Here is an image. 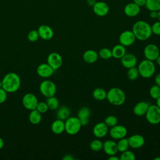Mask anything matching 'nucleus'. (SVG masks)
Returning a JSON list of instances; mask_svg holds the SVG:
<instances>
[{
  "mask_svg": "<svg viewBox=\"0 0 160 160\" xmlns=\"http://www.w3.org/2000/svg\"><path fill=\"white\" fill-rule=\"evenodd\" d=\"M106 99L114 106H121L126 101V94L121 89L112 88L107 92Z\"/></svg>",
  "mask_w": 160,
  "mask_h": 160,
  "instance_id": "7ed1b4c3",
  "label": "nucleus"
},
{
  "mask_svg": "<svg viewBox=\"0 0 160 160\" xmlns=\"http://www.w3.org/2000/svg\"><path fill=\"white\" fill-rule=\"evenodd\" d=\"M109 160H120L119 158H118L117 156L115 155H112V156H109V157L108 158Z\"/></svg>",
  "mask_w": 160,
  "mask_h": 160,
  "instance_id": "49530a36",
  "label": "nucleus"
},
{
  "mask_svg": "<svg viewBox=\"0 0 160 160\" xmlns=\"http://www.w3.org/2000/svg\"><path fill=\"white\" fill-rule=\"evenodd\" d=\"M90 115L91 110L88 107H82L78 111L77 117L79 119L82 126H86L89 124Z\"/></svg>",
  "mask_w": 160,
  "mask_h": 160,
  "instance_id": "aec40b11",
  "label": "nucleus"
},
{
  "mask_svg": "<svg viewBox=\"0 0 160 160\" xmlns=\"http://www.w3.org/2000/svg\"><path fill=\"white\" fill-rule=\"evenodd\" d=\"M109 132L108 126L104 122H100L96 124L92 129V132L94 136L98 138L105 137Z\"/></svg>",
  "mask_w": 160,
  "mask_h": 160,
  "instance_id": "ddd939ff",
  "label": "nucleus"
},
{
  "mask_svg": "<svg viewBox=\"0 0 160 160\" xmlns=\"http://www.w3.org/2000/svg\"><path fill=\"white\" fill-rule=\"evenodd\" d=\"M1 81L2 88L9 93L16 92L21 86L20 77L18 74L12 72L6 74Z\"/></svg>",
  "mask_w": 160,
  "mask_h": 160,
  "instance_id": "f03ea898",
  "label": "nucleus"
},
{
  "mask_svg": "<svg viewBox=\"0 0 160 160\" xmlns=\"http://www.w3.org/2000/svg\"><path fill=\"white\" fill-rule=\"evenodd\" d=\"M156 63L158 64V65L160 66V54L158 56V57L156 59Z\"/></svg>",
  "mask_w": 160,
  "mask_h": 160,
  "instance_id": "8fccbe9b",
  "label": "nucleus"
},
{
  "mask_svg": "<svg viewBox=\"0 0 160 160\" xmlns=\"http://www.w3.org/2000/svg\"><path fill=\"white\" fill-rule=\"evenodd\" d=\"M117 146H118V151H119L121 152H122L128 150L129 147L128 139L123 138L122 139H119V141L117 143Z\"/></svg>",
  "mask_w": 160,
  "mask_h": 160,
  "instance_id": "2f4dec72",
  "label": "nucleus"
},
{
  "mask_svg": "<svg viewBox=\"0 0 160 160\" xmlns=\"http://www.w3.org/2000/svg\"><path fill=\"white\" fill-rule=\"evenodd\" d=\"M107 92L101 88H96L92 92V97L97 101H103L106 99Z\"/></svg>",
  "mask_w": 160,
  "mask_h": 160,
  "instance_id": "cd10ccee",
  "label": "nucleus"
},
{
  "mask_svg": "<svg viewBox=\"0 0 160 160\" xmlns=\"http://www.w3.org/2000/svg\"><path fill=\"white\" fill-rule=\"evenodd\" d=\"M48 64L55 71L60 68L62 64V58L58 52L50 53L47 58Z\"/></svg>",
  "mask_w": 160,
  "mask_h": 160,
  "instance_id": "f8f14e48",
  "label": "nucleus"
},
{
  "mask_svg": "<svg viewBox=\"0 0 160 160\" xmlns=\"http://www.w3.org/2000/svg\"><path fill=\"white\" fill-rule=\"evenodd\" d=\"M155 83L156 85L160 87V73L158 74L155 77Z\"/></svg>",
  "mask_w": 160,
  "mask_h": 160,
  "instance_id": "c03bdc74",
  "label": "nucleus"
},
{
  "mask_svg": "<svg viewBox=\"0 0 160 160\" xmlns=\"http://www.w3.org/2000/svg\"><path fill=\"white\" fill-rule=\"evenodd\" d=\"M2 81H0V88H2Z\"/></svg>",
  "mask_w": 160,
  "mask_h": 160,
  "instance_id": "5fc2aeb1",
  "label": "nucleus"
},
{
  "mask_svg": "<svg viewBox=\"0 0 160 160\" xmlns=\"http://www.w3.org/2000/svg\"><path fill=\"white\" fill-rule=\"evenodd\" d=\"M46 102L48 104L49 109H51V110L57 109L59 105V102L58 98H56L54 96L47 98Z\"/></svg>",
  "mask_w": 160,
  "mask_h": 160,
  "instance_id": "c756f323",
  "label": "nucleus"
},
{
  "mask_svg": "<svg viewBox=\"0 0 160 160\" xmlns=\"http://www.w3.org/2000/svg\"><path fill=\"white\" fill-rule=\"evenodd\" d=\"M42 119L41 113L39 112L37 109L31 110L29 114V120L32 124H39Z\"/></svg>",
  "mask_w": 160,
  "mask_h": 160,
  "instance_id": "bb28decb",
  "label": "nucleus"
},
{
  "mask_svg": "<svg viewBox=\"0 0 160 160\" xmlns=\"http://www.w3.org/2000/svg\"><path fill=\"white\" fill-rule=\"evenodd\" d=\"M39 91L46 98L53 96L56 92V86L52 81L45 80L40 84Z\"/></svg>",
  "mask_w": 160,
  "mask_h": 160,
  "instance_id": "0eeeda50",
  "label": "nucleus"
},
{
  "mask_svg": "<svg viewBox=\"0 0 160 160\" xmlns=\"http://www.w3.org/2000/svg\"><path fill=\"white\" fill-rule=\"evenodd\" d=\"M129 147L133 149H138L143 146L145 142L144 137L141 134H134L128 138Z\"/></svg>",
  "mask_w": 160,
  "mask_h": 160,
  "instance_id": "4468645a",
  "label": "nucleus"
},
{
  "mask_svg": "<svg viewBox=\"0 0 160 160\" xmlns=\"http://www.w3.org/2000/svg\"><path fill=\"white\" fill-rule=\"evenodd\" d=\"M36 109H37L39 112L42 114V113L46 112L48 111L49 108L46 102H38Z\"/></svg>",
  "mask_w": 160,
  "mask_h": 160,
  "instance_id": "58836bf2",
  "label": "nucleus"
},
{
  "mask_svg": "<svg viewBox=\"0 0 160 160\" xmlns=\"http://www.w3.org/2000/svg\"><path fill=\"white\" fill-rule=\"evenodd\" d=\"M6 99L7 92L2 88H0V104L4 102Z\"/></svg>",
  "mask_w": 160,
  "mask_h": 160,
  "instance_id": "a19ab883",
  "label": "nucleus"
},
{
  "mask_svg": "<svg viewBox=\"0 0 160 160\" xmlns=\"http://www.w3.org/2000/svg\"><path fill=\"white\" fill-rule=\"evenodd\" d=\"M124 11L126 16L129 17H134L139 13L140 7L134 2H131L126 5Z\"/></svg>",
  "mask_w": 160,
  "mask_h": 160,
  "instance_id": "4be33fe9",
  "label": "nucleus"
},
{
  "mask_svg": "<svg viewBox=\"0 0 160 160\" xmlns=\"http://www.w3.org/2000/svg\"><path fill=\"white\" fill-rule=\"evenodd\" d=\"M139 76L144 78L152 77L156 71V66L154 61L145 59L140 62L138 67Z\"/></svg>",
  "mask_w": 160,
  "mask_h": 160,
  "instance_id": "20e7f679",
  "label": "nucleus"
},
{
  "mask_svg": "<svg viewBox=\"0 0 160 160\" xmlns=\"http://www.w3.org/2000/svg\"><path fill=\"white\" fill-rule=\"evenodd\" d=\"M136 38L132 31L126 30L121 33L119 37V43L125 47L130 46L134 44Z\"/></svg>",
  "mask_w": 160,
  "mask_h": 160,
  "instance_id": "9d476101",
  "label": "nucleus"
},
{
  "mask_svg": "<svg viewBox=\"0 0 160 160\" xmlns=\"http://www.w3.org/2000/svg\"><path fill=\"white\" fill-rule=\"evenodd\" d=\"M4 144V142L3 139L1 138H0V149H1L3 148Z\"/></svg>",
  "mask_w": 160,
  "mask_h": 160,
  "instance_id": "09e8293b",
  "label": "nucleus"
},
{
  "mask_svg": "<svg viewBox=\"0 0 160 160\" xmlns=\"http://www.w3.org/2000/svg\"><path fill=\"white\" fill-rule=\"evenodd\" d=\"M39 37L44 40H50L54 36L52 29L48 25H41L38 29Z\"/></svg>",
  "mask_w": 160,
  "mask_h": 160,
  "instance_id": "6ab92c4d",
  "label": "nucleus"
},
{
  "mask_svg": "<svg viewBox=\"0 0 160 160\" xmlns=\"http://www.w3.org/2000/svg\"><path fill=\"white\" fill-rule=\"evenodd\" d=\"M150 17L152 19H156L158 17V11H151Z\"/></svg>",
  "mask_w": 160,
  "mask_h": 160,
  "instance_id": "37998d69",
  "label": "nucleus"
},
{
  "mask_svg": "<svg viewBox=\"0 0 160 160\" xmlns=\"http://www.w3.org/2000/svg\"><path fill=\"white\" fill-rule=\"evenodd\" d=\"M151 31L152 33L160 36V21L155 22L152 26H151Z\"/></svg>",
  "mask_w": 160,
  "mask_h": 160,
  "instance_id": "ea45409f",
  "label": "nucleus"
},
{
  "mask_svg": "<svg viewBox=\"0 0 160 160\" xmlns=\"http://www.w3.org/2000/svg\"><path fill=\"white\" fill-rule=\"evenodd\" d=\"M109 135L114 139H120L125 138L128 134L126 128L122 125L116 124L111 128L109 130Z\"/></svg>",
  "mask_w": 160,
  "mask_h": 160,
  "instance_id": "9b49d317",
  "label": "nucleus"
},
{
  "mask_svg": "<svg viewBox=\"0 0 160 160\" xmlns=\"http://www.w3.org/2000/svg\"><path fill=\"white\" fill-rule=\"evenodd\" d=\"M158 18L159 19V20L160 21V10L158 11Z\"/></svg>",
  "mask_w": 160,
  "mask_h": 160,
  "instance_id": "603ef678",
  "label": "nucleus"
},
{
  "mask_svg": "<svg viewBox=\"0 0 160 160\" xmlns=\"http://www.w3.org/2000/svg\"><path fill=\"white\" fill-rule=\"evenodd\" d=\"M74 158L71 154H66L63 158V160H73Z\"/></svg>",
  "mask_w": 160,
  "mask_h": 160,
  "instance_id": "a18cd8bd",
  "label": "nucleus"
},
{
  "mask_svg": "<svg viewBox=\"0 0 160 160\" xmlns=\"http://www.w3.org/2000/svg\"><path fill=\"white\" fill-rule=\"evenodd\" d=\"M39 38L38 30H32L29 32L28 34V39L31 42L36 41Z\"/></svg>",
  "mask_w": 160,
  "mask_h": 160,
  "instance_id": "4c0bfd02",
  "label": "nucleus"
},
{
  "mask_svg": "<svg viewBox=\"0 0 160 160\" xmlns=\"http://www.w3.org/2000/svg\"><path fill=\"white\" fill-rule=\"evenodd\" d=\"M154 160H160V157H157L154 159Z\"/></svg>",
  "mask_w": 160,
  "mask_h": 160,
  "instance_id": "864d4df0",
  "label": "nucleus"
},
{
  "mask_svg": "<svg viewBox=\"0 0 160 160\" xmlns=\"http://www.w3.org/2000/svg\"><path fill=\"white\" fill-rule=\"evenodd\" d=\"M120 160H135L136 156L134 153L129 150H126L122 152L119 157Z\"/></svg>",
  "mask_w": 160,
  "mask_h": 160,
  "instance_id": "72a5a7b5",
  "label": "nucleus"
},
{
  "mask_svg": "<svg viewBox=\"0 0 160 160\" xmlns=\"http://www.w3.org/2000/svg\"><path fill=\"white\" fill-rule=\"evenodd\" d=\"M102 149L109 156L115 155L118 152L117 143L113 140H107L104 142Z\"/></svg>",
  "mask_w": 160,
  "mask_h": 160,
  "instance_id": "a211bd4d",
  "label": "nucleus"
},
{
  "mask_svg": "<svg viewBox=\"0 0 160 160\" xmlns=\"http://www.w3.org/2000/svg\"><path fill=\"white\" fill-rule=\"evenodd\" d=\"M70 113V109L67 106H62L58 109L56 113V116L58 119L64 121L69 117Z\"/></svg>",
  "mask_w": 160,
  "mask_h": 160,
  "instance_id": "a878e982",
  "label": "nucleus"
},
{
  "mask_svg": "<svg viewBox=\"0 0 160 160\" xmlns=\"http://www.w3.org/2000/svg\"><path fill=\"white\" fill-rule=\"evenodd\" d=\"M111 52L112 57L116 59H121L126 53V47L121 44H116L112 48Z\"/></svg>",
  "mask_w": 160,
  "mask_h": 160,
  "instance_id": "393cba45",
  "label": "nucleus"
},
{
  "mask_svg": "<svg viewBox=\"0 0 160 160\" xmlns=\"http://www.w3.org/2000/svg\"><path fill=\"white\" fill-rule=\"evenodd\" d=\"M149 95L150 96L154 99H157L160 97V87L158 85H154L151 87L149 89Z\"/></svg>",
  "mask_w": 160,
  "mask_h": 160,
  "instance_id": "c9c22d12",
  "label": "nucleus"
},
{
  "mask_svg": "<svg viewBox=\"0 0 160 160\" xmlns=\"http://www.w3.org/2000/svg\"><path fill=\"white\" fill-rule=\"evenodd\" d=\"M98 55L101 58L103 59H108L112 58V52L111 49L106 48H104L100 49Z\"/></svg>",
  "mask_w": 160,
  "mask_h": 160,
  "instance_id": "f704fd0d",
  "label": "nucleus"
},
{
  "mask_svg": "<svg viewBox=\"0 0 160 160\" xmlns=\"http://www.w3.org/2000/svg\"><path fill=\"white\" fill-rule=\"evenodd\" d=\"M139 76V71L138 68L136 66L128 69L127 72V77L131 81L136 80Z\"/></svg>",
  "mask_w": 160,
  "mask_h": 160,
  "instance_id": "7c9ffc66",
  "label": "nucleus"
},
{
  "mask_svg": "<svg viewBox=\"0 0 160 160\" xmlns=\"http://www.w3.org/2000/svg\"><path fill=\"white\" fill-rule=\"evenodd\" d=\"M23 106L28 110H34L36 109L38 100L37 97L32 93L26 94L22 99Z\"/></svg>",
  "mask_w": 160,
  "mask_h": 160,
  "instance_id": "1a4fd4ad",
  "label": "nucleus"
},
{
  "mask_svg": "<svg viewBox=\"0 0 160 160\" xmlns=\"http://www.w3.org/2000/svg\"><path fill=\"white\" fill-rule=\"evenodd\" d=\"M132 31L136 38L139 41H146L152 35L151 26L144 21H136L132 26Z\"/></svg>",
  "mask_w": 160,
  "mask_h": 160,
  "instance_id": "f257e3e1",
  "label": "nucleus"
},
{
  "mask_svg": "<svg viewBox=\"0 0 160 160\" xmlns=\"http://www.w3.org/2000/svg\"><path fill=\"white\" fill-rule=\"evenodd\" d=\"M146 2V0H133V2L138 5L139 7L145 6Z\"/></svg>",
  "mask_w": 160,
  "mask_h": 160,
  "instance_id": "79ce46f5",
  "label": "nucleus"
},
{
  "mask_svg": "<svg viewBox=\"0 0 160 160\" xmlns=\"http://www.w3.org/2000/svg\"><path fill=\"white\" fill-rule=\"evenodd\" d=\"M65 131L69 135L76 134L80 131L82 125L78 117H69L66 119Z\"/></svg>",
  "mask_w": 160,
  "mask_h": 160,
  "instance_id": "39448f33",
  "label": "nucleus"
},
{
  "mask_svg": "<svg viewBox=\"0 0 160 160\" xmlns=\"http://www.w3.org/2000/svg\"><path fill=\"white\" fill-rule=\"evenodd\" d=\"M51 130L56 134H60L65 131V123L63 120L58 119L52 122Z\"/></svg>",
  "mask_w": 160,
  "mask_h": 160,
  "instance_id": "b1692460",
  "label": "nucleus"
},
{
  "mask_svg": "<svg viewBox=\"0 0 160 160\" xmlns=\"http://www.w3.org/2000/svg\"><path fill=\"white\" fill-rule=\"evenodd\" d=\"M145 116L150 124H158L160 123V108L156 104L149 105Z\"/></svg>",
  "mask_w": 160,
  "mask_h": 160,
  "instance_id": "423d86ee",
  "label": "nucleus"
},
{
  "mask_svg": "<svg viewBox=\"0 0 160 160\" xmlns=\"http://www.w3.org/2000/svg\"><path fill=\"white\" fill-rule=\"evenodd\" d=\"M120 59L121 64L127 69L134 67L137 64V58L131 53H126Z\"/></svg>",
  "mask_w": 160,
  "mask_h": 160,
  "instance_id": "dca6fc26",
  "label": "nucleus"
},
{
  "mask_svg": "<svg viewBox=\"0 0 160 160\" xmlns=\"http://www.w3.org/2000/svg\"><path fill=\"white\" fill-rule=\"evenodd\" d=\"M149 104L146 101H140L138 102L134 107L133 112L134 114L138 116H145L149 106Z\"/></svg>",
  "mask_w": 160,
  "mask_h": 160,
  "instance_id": "412c9836",
  "label": "nucleus"
},
{
  "mask_svg": "<svg viewBox=\"0 0 160 160\" xmlns=\"http://www.w3.org/2000/svg\"><path fill=\"white\" fill-rule=\"evenodd\" d=\"M102 146H103V142L98 139L92 141L89 144L90 149L92 151H96V152L101 151L102 149Z\"/></svg>",
  "mask_w": 160,
  "mask_h": 160,
  "instance_id": "473e14b6",
  "label": "nucleus"
},
{
  "mask_svg": "<svg viewBox=\"0 0 160 160\" xmlns=\"http://www.w3.org/2000/svg\"><path fill=\"white\" fill-rule=\"evenodd\" d=\"M96 2V0H87V3L90 6H93Z\"/></svg>",
  "mask_w": 160,
  "mask_h": 160,
  "instance_id": "de8ad7c7",
  "label": "nucleus"
},
{
  "mask_svg": "<svg viewBox=\"0 0 160 160\" xmlns=\"http://www.w3.org/2000/svg\"><path fill=\"white\" fill-rule=\"evenodd\" d=\"M98 58V53L92 49H88L82 55L83 60L88 64H92L96 62Z\"/></svg>",
  "mask_w": 160,
  "mask_h": 160,
  "instance_id": "5701e85b",
  "label": "nucleus"
},
{
  "mask_svg": "<svg viewBox=\"0 0 160 160\" xmlns=\"http://www.w3.org/2000/svg\"><path fill=\"white\" fill-rule=\"evenodd\" d=\"M36 71L39 76L48 78L52 75L54 70L48 63H42L38 66Z\"/></svg>",
  "mask_w": 160,
  "mask_h": 160,
  "instance_id": "2eb2a0df",
  "label": "nucleus"
},
{
  "mask_svg": "<svg viewBox=\"0 0 160 160\" xmlns=\"http://www.w3.org/2000/svg\"><path fill=\"white\" fill-rule=\"evenodd\" d=\"M156 105L160 108V97L156 99Z\"/></svg>",
  "mask_w": 160,
  "mask_h": 160,
  "instance_id": "3c124183",
  "label": "nucleus"
},
{
  "mask_svg": "<svg viewBox=\"0 0 160 160\" xmlns=\"http://www.w3.org/2000/svg\"><path fill=\"white\" fill-rule=\"evenodd\" d=\"M144 55L146 59L154 61L160 54L159 48L154 44H149L144 49Z\"/></svg>",
  "mask_w": 160,
  "mask_h": 160,
  "instance_id": "6e6552de",
  "label": "nucleus"
},
{
  "mask_svg": "<svg viewBox=\"0 0 160 160\" xmlns=\"http://www.w3.org/2000/svg\"><path fill=\"white\" fill-rule=\"evenodd\" d=\"M92 7L94 12L98 16H104L109 12V6L104 2H96Z\"/></svg>",
  "mask_w": 160,
  "mask_h": 160,
  "instance_id": "f3484780",
  "label": "nucleus"
},
{
  "mask_svg": "<svg viewBox=\"0 0 160 160\" xmlns=\"http://www.w3.org/2000/svg\"><path fill=\"white\" fill-rule=\"evenodd\" d=\"M118 118L113 115H109L108 117H106L104 119L105 124L108 127H112L116 124H118Z\"/></svg>",
  "mask_w": 160,
  "mask_h": 160,
  "instance_id": "e433bc0d",
  "label": "nucleus"
},
{
  "mask_svg": "<svg viewBox=\"0 0 160 160\" xmlns=\"http://www.w3.org/2000/svg\"><path fill=\"white\" fill-rule=\"evenodd\" d=\"M145 6L150 11H158L160 10V0H146Z\"/></svg>",
  "mask_w": 160,
  "mask_h": 160,
  "instance_id": "c85d7f7f",
  "label": "nucleus"
}]
</instances>
